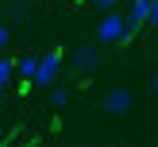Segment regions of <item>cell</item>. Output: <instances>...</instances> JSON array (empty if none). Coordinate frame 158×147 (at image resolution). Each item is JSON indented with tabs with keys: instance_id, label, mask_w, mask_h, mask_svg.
Here are the masks:
<instances>
[{
	"instance_id": "obj_8",
	"label": "cell",
	"mask_w": 158,
	"mask_h": 147,
	"mask_svg": "<svg viewBox=\"0 0 158 147\" xmlns=\"http://www.w3.org/2000/svg\"><path fill=\"white\" fill-rule=\"evenodd\" d=\"M66 101H69L66 85H50V108H66Z\"/></svg>"
},
{
	"instance_id": "obj_4",
	"label": "cell",
	"mask_w": 158,
	"mask_h": 147,
	"mask_svg": "<svg viewBox=\"0 0 158 147\" xmlns=\"http://www.w3.org/2000/svg\"><path fill=\"white\" fill-rule=\"evenodd\" d=\"M73 66H77V74H97L100 70V50L97 46H81L73 54Z\"/></svg>"
},
{
	"instance_id": "obj_1",
	"label": "cell",
	"mask_w": 158,
	"mask_h": 147,
	"mask_svg": "<svg viewBox=\"0 0 158 147\" xmlns=\"http://www.w3.org/2000/svg\"><path fill=\"white\" fill-rule=\"evenodd\" d=\"M58 70H62V50L58 46H50V50L39 58V66H35V77L31 81L39 85V89H50L54 81H58Z\"/></svg>"
},
{
	"instance_id": "obj_12",
	"label": "cell",
	"mask_w": 158,
	"mask_h": 147,
	"mask_svg": "<svg viewBox=\"0 0 158 147\" xmlns=\"http://www.w3.org/2000/svg\"><path fill=\"white\" fill-rule=\"evenodd\" d=\"M93 4H97V8H104V12H108V8H116L120 0H93Z\"/></svg>"
},
{
	"instance_id": "obj_13",
	"label": "cell",
	"mask_w": 158,
	"mask_h": 147,
	"mask_svg": "<svg viewBox=\"0 0 158 147\" xmlns=\"http://www.w3.org/2000/svg\"><path fill=\"white\" fill-rule=\"evenodd\" d=\"M151 85H154V89H158V74H154V81H151Z\"/></svg>"
},
{
	"instance_id": "obj_2",
	"label": "cell",
	"mask_w": 158,
	"mask_h": 147,
	"mask_svg": "<svg viewBox=\"0 0 158 147\" xmlns=\"http://www.w3.org/2000/svg\"><path fill=\"white\" fill-rule=\"evenodd\" d=\"M131 105H135V93H131L127 85H112V89L100 97V108H104L108 116H123V112H131Z\"/></svg>"
},
{
	"instance_id": "obj_3",
	"label": "cell",
	"mask_w": 158,
	"mask_h": 147,
	"mask_svg": "<svg viewBox=\"0 0 158 147\" xmlns=\"http://www.w3.org/2000/svg\"><path fill=\"white\" fill-rule=\"evenodd\" d=\"M123 27H127V19H123L116 8H108L104 19L97 23V43H120V39H123Z\"/></svg>"
},
{
	"instance_id": "obj_6",
	"label": "cell",
	"mask_w": 158,
	"mask_h": 147,
	"mask_svg": "<svg viewBox=\"0 0 158 147\" xmlns=\"http://www.w3.org/2000/svg\"><path fill=\"white\" fill-rule=\"evenodd\" d=\"M12 66H15V74H19L23 81H31V77H35V66H39V58H35V54H23V58H15Z\"/></svg>"
},
{
	"instance_id": "obj_11",
	"label": "cell",
	"mask_w": 158,
	"mask_h": 147,
	"mask_svg": "<svg viewBox=\"0 0 158 147\" xmlns=\"http://www.w3.org/2000/svg\"><path fill=\"white\" fill-rule=\"evenodd\" d=\"M8 43H12V31H8V27H0V54L8 50Z\"/></svg>"
},
{
	"instance_id": "obj_7",
	"label": "cell",
	"mask_w": 158,
	"mask_h": 147,
	"mask_svg": "<svg viewBox=\"0 0 158 147\" xmlns=\"http://www.w3.org/2000/svg\"><path fill=\"white\" fill-rule=\"evenodd\" d=\"M12 77H15L12 58H4V54H0V89H8V85H12Z\"/></svg>"
},
{
	"instance_id": "obj_14",
	"label": "cell",
	"mask_w": 158,
	"mask_h": 147,
	"mask_svg": "<svg viewBox=\"0 0 158 147\" xmlns=\"http://www.w3.org/2000/svg\"><path fill=\"white\" fill-rule=\"evenodd\" d=\"M0 105H4V89H0Z\"/></svg>"
},
{
	"instance_id": "obj_10",
	"label": "cell",
	"mask_w": 158,
	"mask_h": 147,
	"mask_svg": "<svg viewBox=\"0 0 158 147\" xmlns=\"http://www.w3.org/2000/svg\"><path fill=\"white\" fill-rule=\"evenodd\" d=\"M23 15H27V0H15L12 4V19H23Z\"/></svg>"
},
{
	"instance_id": "obj_5",
	"label": "cell",
	"mask_w": 158,
	"mask_h": 147,
	"mask_svg": "<svg viewBox=\"0 0 158 147\" xmlns=\"http://www.w3.org/2000/svg\"><path fill=\"white\" fill-rule=\"evenodd\" d=\"M147 4H151V0H127V12H123L127 27H143L147 23Z\"/></svg>"
},
{
	"instance_id": "obj_9",
	"label": "cell",
	"mask_w": 158,
	"mask_h": 147,
	"mask_svg": "<svg viewBox=\"0 0 158 147\" xmlns=\"http://www.w3.org/2000/svg\"><path fill=\"white\" fill-rule=\"evenodd\" d=\"M147 27H158V0L147 4Z\"/></svg>"
}]
</instances>
